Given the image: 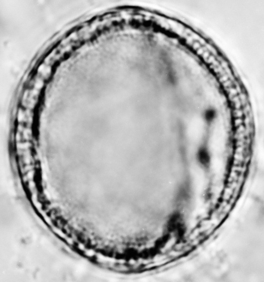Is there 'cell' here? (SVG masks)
I'll return each mask as SVG.
<instances>
[{
  "label": "cell",
  "mask_w": 264,
  "mask_h": 282,
  "mask_svg": "<svg viewBox=\"0 0 264 282\" xmlns=\"http://www.w3.org/2000/svg\"><path fill=\"white\" fill-rule=\"evenodd\" d=\"M198 159L199 162L205 167H207L210 162V157L205 148H202L198 153Z\"/></svg>",
  "instance_id": "1"
},
{
  "label": "cell",
  "mask_w": 264,
  "mask_h": 282,
  "mask_svg": "<svg viewBox=\"0 0 264 282\" xmlns=\"http://www.w3.org/2000/svg\"><path fill=\"white\" fill-rule=\"evenodd\" d=\"M215 113L213 110H212V109L209 110L206 113V119L207 121H212V120L215 117Z\"/></svg>",
  "instance_id": "2"
}]
</instances>
